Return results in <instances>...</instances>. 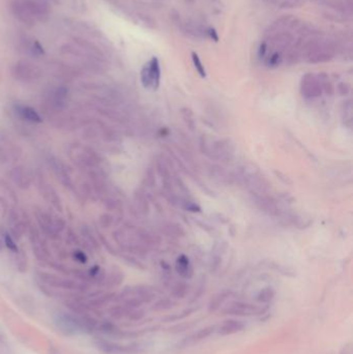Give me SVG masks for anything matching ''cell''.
<instances>
[{
  "mask_svg": "<svg viewBox=\"0 0 353 354\" xmlns=\"http://www.w3.org/2000/svg\"><path fill=\"white\" fill-rule=\"evenodd\" d=\"M215 330L214 326H207L204 328H201L199 330H197L196 333L186 337L185 339H183L179 344H178V348L180 349H184L187 347H191L193 345H196L198 343L202 342L203 340L207 339L208 337H210Z\"/></svg>",
  "mask_w": 353,
  "mask_h": 354,
  "instance_id": "obj_7",
  "label": "cell"
},
{
  "mask_svg": "<svg viewBox=\"0 0 353 354\" xmlns=\"http://www.w3.org/2000/svg\"><path fill=\"white\" fill-rule=\"evenodd\" d=\"M228 296H229L228 292H223V293H220V294L214 296L213 299L211 300L210 304H209V312L216 311V309L219 307V305L226 300V298Z\"/></svg>",
  "mask_w": 353,
  "mask_h": 354,
  "instance_id": "obj_14",
  "label": "cell"
},
{
  "mask_svg": "<svg viewBox=\"0 0 353 354\" xmlns=\"http://www.w3.org/2000/svg\"><path fill=\"white\" fill-rule=\"evenodd\" d=\"M5 242H6V246L13 252H17L18 251V247L16 243L14 242L12 236L10 234H6L5 236Z\"/></svg>",
  "mask_w": 353,
  "mask_h": 354,
  "instance_id": "obj_19",
  "label": "cell"
},
{
  "mask_svg": "<svg viewBox=\"0 0 353 354\" xmlns=\"http://www.w3.org/2000/svg\"><path fill=\"white\" fill-rule=\"evenodd\" d=\"M284 59V55L281 52H273L269 58H268V64L271 66V68H275V66H278Z\"/></svg>",
  "mask_w": 353,
  "mask_h": 354,
  "instance_id": "obj_16",
  "label": "cell"
},
{
  "mask_svg": "<svg viewBox=\"0 0 353 354\" xmlns=\"http://www.w3.org/2000/svg\"><path fill=\"white\" fill-rule=\"evenodd\" d=\"M174 302L169 300V299H164L158 301L153 306V309H157V311H165V309H169L172 306H174Z\"/></svg>",
  "mask_w": 353,
  "mask_h": 354,
  "instance_id": "obj_17",
  "label": "cell"
},
{
  "mask_svg": "<svg viewBox=\"0 0 353 354\" xmlns=\"http://www.w3.org/2000/svg\"><path fill=\"white\" fill-rule=\"evenodd\" d=\"M74 256L75 258L81 262V263H85L87 261V258H86V255L83 253V252H80V251H77L74 253Z\"/></svg>",
  "mask_w": 353,
  "mask_h": 354,
  "instance_id": "obj_21",
  "label": "cell"
},
{
  "mask_svg": "<svg viewBox=\"0 0 353 354\" xmlns=\"http://www.w3.org/2000/svg\"><path fill=\"white\" fill-rule=\"evenodd\" d=\"M207 33H208V35H209L214 41H217V40H218V35H217L216 31H215L213 28H209V29L207 30Z\"/></svg>",
  "mask_w": 353,
  "mask_h": 354,
  "instance_id": "obj_22",
  "label": "cell"
},
{
  "mask_svg": "<svg viewBox=\"0 0 353 354\" xmlns=\"http://www.w3.org/2000/svg\"><path fill=\"white\" fill-rule=\"evenodd\" d=\"M18 112L20 114V116L23 118V119H26L28 121H31V122H41V118L40 116L37 114V112L35 111V110L31 107H19L18 108Z\"/></svg>",
  "mask_w": 353,
  "mask_h": 354,
  "instance_id": "obj_12",
  "label": "cell"
},
{
  "mask_svg": "<svg viewBox=\"0 0 353 354\" xmlns=\"http://www.w3.org/2000/svg\"><path fill=\"white\" fill-rule=\"evenodd\" d=\"M141 82L147 90L157 91L161 82V68L157 57H152L141 71Z\"/></svg>",
  "mask_w": 353,
  "mask_h": 354,
  "instance_id": "obj_2",
  "label": "cell"
},
{
  "mask_svg": "<svg viewBox=\"0 0 353 354\" xmlns=\"http://www.w3.org/2000/svg\"><path fill=\"white\" fill-rule=\"evenodd\" d=\"M300 93L305 99H315L321 96L322 88L318 77L314 74H305L300 82Z\"/></svg>",
  "mask_w": 353,
  "mask_h": 354,
  "instance_id": "obj_4",
  "label": "cell"
},
{
  "mask_svg": "<svg viewBox=\"0 0 353 354\" xmlns=\"http://www.w3.org/2000/svg\"><path fill=\"white\" fill-rule=\"evenodd\" d=\"M340 354H352L350 345H346V346H345V347L342 349V351L340 352Z\"/></svg>",
  "mask_w": 353,
  "mask_h": 354,
  "instance_id": "obj_23",
  "label": "cell"
},
{
  "mask_svg": "<svg viewBox=\"0 0 353 354\" xmlns=\"http://www.w3.org/2000/svg\"><path fill=\"white\" fill-rule=\"evenodd\" d=\"M294 21L293 17L291 16H284V17H281L280 19H278L277 21H275L274 23L272 24V26L270 27V29L268 30V33L270 35L274 34V33H277V32H280L282 31L285 27L287 26H290L292 24V22Z\"/></svg>",
  "mask_w": 353,
  "mask_h": 354,
  "instance_id": "obj_11",
  "label": "cell"
},
{
  "mask_svg": "<svg viewBox=\"0 0 353 354\" xmlns=\"http://www.w3.org/2000/svg\"><path fill=\"white\" fill-rule=\"evenodd\" d=\"M38 2H42V3H51V4H54V5H59L60 4V0H38Z\"/></svg>",
  "mask_w": 353,
  "mask_h": 354,
  "instance_id": "obj_24",
  "label": "cell"
},
{
  "mask_svg": "<svg viewBox=\"0 0 353 354\" xmlns=\"http://www.w3.org/2000/svg\"><path fill=\"white\" fill-rule=\"evenodd\" d=\"M303 4V0H283L280 7L282 9H293L300 7Z\"/></svg>",
  "mask_w": 353,
  "mask_h": 354,
  "instance_id": "obj_18",
  "label": "cell"
},
{
  "mask_svg": "<svg viewBox=\"0 0 353 354\" xmlns=\"http://www.w3.org/2000/svg\"><path fill=\"white\" fill-rule=\"evenodd\" d=\"M246 327V324L244 321L236 320V319H230L226 320L222 323L218 327V334L222 336H228V335H233L237 334L239 331L244 330Z\"/></svg>",
  "mask_w": 353,
  "mask_h": 354,
  "instance_id": "obj_9",
  "label": "cell"
},
{
  "mask_svg": "<svg viewBox=\"0 0 353 354\" xmlns=\"http://www.w3.org/2000/svg\"><path fill=\"white\" fill-rule=\"evenodd\" d=\"M270 41H266L268 48L271 47V51L273 52H281L283 53L285 50L288 49L293 41V36L286 32V31H280L277 33H274L269 38Z\"/></svg>",
  "mask_w": 353,
  "mask_h": 354,
  "instance_id": "obj_6",
  "label": "cell"
},
{
  "mask_svg": "<svg viewBox=\"0 0 353 354\" xmlns=\"http://www.w3.org/2000/svg\"><path fill=\"white\" fill-rule=\"evenodd\" d=\"M176 271L183 277V278H191L193 275V270L191 267V263L189 259L182 255L179 257L178 261H176Z\"/></svg>",
  "mask_w": 353,
  "mask_h": 354,
  "instance_id": "obj_10",
  "label": "cell"
},
{
  "mask_svg": "<svg viewBox=\"0 0 353 354\" xmlns=\"http://www.w3.org/2000/svg\"><path fill=\"white\" fill-rule=\"evenodd\" d=\"M12 72L17 80L23 82H33L40 76L39 69L27 61H18L13 66Z\"/></svg>",
  "mask_w": 353,
  "mask_h": 354,
  "instance_id": "obj_3",
  "label": "cell"
},
{
  "mask_svg": "<svg viewBox=\"0 0 353 354\" xmlns=\"http://www.w3.org/2000/svg\"><path fill=\"white\" fill-rule=\"evenodd\" d=\"M194 311V309H189V311H185L184 313H182V315H175V316H168L165 318V321L167 322H170V321H175V320H180V319H183L187 316H189L192 312Z\"/></svg>",
  "mask_w": 353,
  "mask_h": 354,
  "instance_id": "obj_20",
  "label": "cell"
},
{
  "mask_svg": "<svg viewBox=\"0 0 353 354\" xmlns=\"http://www.w3.org/2000/svg\"><path fill=\"white\" fill-rule=\"evenodd\" d=\"M261 312V308L255 304L248 302H232L228 304L224 309V315H233V316H253Z\"/></svg>",
  "mask_w": 353,
  "mask_h": 354,
  "instance_id": "obj_5",
  "label": "cell"
},
{
  "mask_svg": "<svg viewBox=\"0 0 353 354\" xmlns=\"http://www.w3.org/2000/svg\"><path fill=\"white\" fill-rule=\"evenodd\" d=\"M10 10L18 21L28 27L45 23L50 17L47 5L38 0H11Z\"/></svg>",
  "mask_w": 353,
  "mask_h": 354,
  "instance_id": "obj_1",
  "label": "cell"
},
{
  "mask_svg": "<svg viewBox=\"0 0 353 354\" xmlns=\"http://www.w3.org/2000/svg\"><path fill=\"white\" fill-rule=\"evenodd\" d=\"M192 59H193V62H194V65H195V68L198 72V74H199L201 77H206V72H205V69H204V65L202 64V61L200 59V57L198 56L197 53L193 52L192 53Z\"/></svg>",
  "mask_w": 353,
  "mask_h": 354,
  "instance_id": "obj_15",
  "label": "cell"
},
{
  "mask_svg": "<svg viewBox=\"0 0 353 354\" xmlns=\"http://www.w3.org/2000/svg\"><path fill=\"white\" fill-rule=\"evenodd\" d=\"M20 48L22 52L31 56L38 58L45 54V50H43L42 46L39 43L38 40L32 37H23L20 39Z\"/></svg>",
  "mask_w": 353,
  "mask_h": 354,
  "instance_id": "obj_8",
  "label": "cell"
},
{
  "mask_svg": "<svg viewBox=\"0 0 353 354\" xmlns=\"http://www.w3.org/2000/svg\"><path fill=\"white\" fill-rule=\"evenodd\" d=\"M275 297V290L272 287H267L262 290L259 291V293L256 295V300L261 303L270 302Z\"/></svg>",
  "mask_w": 353,
  "mask_h": 354,
  "instance_id": "obj_13",
  "label": "cell"
}]
</instances>
